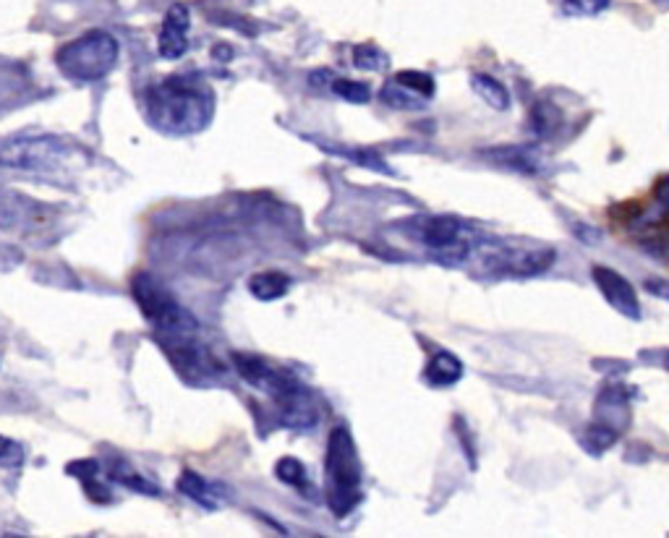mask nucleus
<instances>
[{"label": "nucleus", "instance_id": "393cba45", "mask_svg": "<svg viewBox=\"0 0 669 538\" xmlns=\"http://www.w3.org/2000/svg\"><path fill=\"white\" fill-rule=\"evenodd\" d=\"M609 0H565L562 11L568 16H596L607 11Z\"/></svg>", "mask_w": 669, "mask_h": 538}, {"label": "nucleus", "instance_id": "f8f14e48", "mask_svg": "<svg viewBox=\"0 0 669 538\" xmlns=\"http://www.w3.org/2000/svg\"><path fill=\"white\" fill-rule=\"evenodd\" d=\"M628 390L625 387H607L596 400V424L609 426L622 434V426L628 424Z\"/></svg>", "mask_w": 669, "mask_h": 538}, {"label": "nucleus", "instance_id": "dca6fc26", "mask_svg": "<svg viewBox=\"0 0 669 538\" xmlns=\"http://www.w3.org/2000/svg\"><path fill=\"white\" fill-rule=\"evenodd\" d=\"M487 157L497 165H505V168H513L518 173L536 175L539 173V157H536L534 149L528 147H505V149H489Z\"/></svg>", "mask_w": 669, "mask_h": 538}, {"label": "nucleus", "instance_id": "b1692460", "mask_svg": "<svg viewBox=\"0 0 669 538\" xmlns=\"http://www.w3.org/2000/svg\"><path fill=\"white\" fill-rule=\"evenodd\" d=\"M353 63L361 71H382V68H387L390 58L374 45H359V48H353Z\"/></svg>", "mask_w": 669, "mask_h": 538}, {"label": "nucleus", "instance_id": "a878e982", "mask_svg": "<svg viewBox=\"0 0 669 538\" xmlns=\"http://www.w3.org/2000/svg\"><path fill=\"white\" fill-rule=\"evenodd\" d=\"M24 465V447L8 437H0V468H19Z\"/></svg>", "mask_w": 669, "mask_h": 538}, {"label": "nucleus", "instance_id": "7ed1b4c3", "mask_svg": "<svg viewBox=\"0 0 669 538\" xmlns=\"http://www.w3.org/2000/svg\"><path fill=\"white\" fill-rule=\"evenodd\" d=\"M361 458L348 426H335L325 452V494L335 518H348L361 505Z\"/></svg>", "mask_w": 669, "mask_h": 538}, {"label": "nucleus", "instance_id": "f3484780", "mask_svg": "<svg viewBox=\"0 0 669 538\" xmlns=\"http://www.w3.org/2000/svg\"><path fill=\"white\" fill-rule=\"evenodd\" d=\"M471 87H474V92L481 97V100L487 102L489 108L500 110V113L510 110V102H513L510 100V92H507L505 84L494 79V76L474 74L471 76Z\"/></svg>", "mask_w": 669, "mask_h": 538}, {"label": "nucleus", "instance_id": "bb28decb", "mask_svg": "<svg viewBox=\"0 0 669 538\" xmlns=\"http://www.w3.org/2000/svg\"><path fill=\"white\" fill-rule=\"evenodd\" d=\"M555 121H560V113H557L552 105H536L534 110V128L539 131L541 136L544 134H552V128H555Z\"/></svg>", "mask_w": 669, "mask_h": 538}, {"label": "nucleus", "instance_id": "f03ea898", "mask_svg": "<svg viewBox=\"0 0 669 538\" xmlns=\"http://www.w3.org/2000/svg\"><path fill=\"white\" fill-rule=\"evenodd\" d=\"M233 366L246 384L275 400L280 421L288 429H317L319 418H322L317 397L301 379L293 377L291 371L278 369V366L267 364L264 358L251 356V353H233Z\"/></svg>", "mask_w": 669, "mask_h": 538}, {"label": "nucleus", "instance_id": "2eb2a0df", "mask_svg": "<svg viewBox=\"0 0 669 538\" xmlns=\"http://www.w3.org/2000/svg\"><path fill=\"white\" fill-rule=\"evenodd\" d=\"M293 280L288 275H283V272H259V275H254L249 280V293L257 301H280V298L291 290Z\"/></svg>", "mask_w": 669, "mask_h": 538}, {"label": "nucleus", "instance_id": "20e7f679", "mask_svg": "<svg viewBox=\"0 0 669 538\" xmlns=\"http://www.w3.org/2000/svg\"><path fill=\"white\" fill-rule=\"evenodd\" d=\"M136 306L142 309L144 319L152 324L155 340L181 335H199V322L189 309H183L176 296L165 288L155 275L139 272L131 283Z\"/></svg>", "mask_w": 669, "mask_h": 538}, {"label": "nucleus", "instance_id": "6e6552de", "mask_svg": "<svg viewBox=\"0 0 669 538\" xmlns=\"http://www.w3.org/2000/svg\"><path fill=\"white\" fill-rule=\"evenodd\" d=\"M68 155L58 136H14L0 142V165L16 170L50 168Z\"/></svg>", "mask_w": 669, "mask_h": 538}, {"label": "nucleus", "instance_id": "0eeeda50", "mask_svg": "<svg viewBox=\"0 0 669 538\" xmlns=\"http://www.w3.org/2000/svg\"><path fill=\"white\" fill-rule=\"evenodd\" d=\"M416 238L424 243L426 249L437 254L442 262L447 264H466L468 249L474 243V233L468 230V225L458 217L450 215H434L424 217L419 222V230H416Z\"/></svg>", "mask_w": 669, "mask_h": 538}, {"label": "nucleus", "instance_id": "1a4fd4ad", "mask_svg": "<svg viewBox=\"0 0 669 538\" xmlns=\"http://www.w3.org/2000/svg\"><path fill=\"white\" fill-rule=\"evenodd\" d=\"M591 277H594L596 288L604 296V301L622 314L625 319H641V303H638V293L636 288L620 275L615 269L602 267V264H596L591 269Z\"/></svg>", "mask_w": 669, "mask_h": 538}, {"label": "nucleus", "instance_id": "a211bd4d", "mask_svg": "<svg viewBox=\"0 0 669 538\" xmlns=\"http://www.w3.org/2000/svg\"><path fill=\"white\" fill-rule=\"evenodd\" d=\"M178 491H181L183 497H189L191 502H196V505H202L204 510H215L217 507V497H215V489H212L207 481H204L199 473L194 471H183L181 476H178Z\"/></svg>", "mask_w": 669, "mask_h": 538}, {"label": "nucleus", "instance_id": "5701e85b", "mask_svg": "<svg viewBox=\"0 0 669 538\" xmlns=\"http://www.w3.org/2000/svg\"><path fill=\"white\" fill-rule=\"evenodd\" d=\"M275 476H278L285 486H293V489L301 491H306V484H309L304 463L296 458H280L278 465H275Z\"/></svg>", "mask_w": 669, "mask_h": 538}, {"label": "nucleus", "instance_id": "aec40b11", "mask_svg": "<svg viewBox=\"0 0 669 538\" xmlns=\"http://www.w3.org/2000/svg\"><path fill=\"white\" fill-rule=\"evenodd\" d=\"M392 81L398 84L400 89H406L408 95L419 97V100H429L434 97V79L424 71H400V74L392 76Z\"/></svg>", "mask_w": 669, "mask_h": 538}, {"label": "nucleus", "instance_id": "39448f33", "mask_svg": "<svg viewBox=\"0 0 669 538\" xmlns=\"http://www.w3.org/2000/svg\"><path fill=\"white\" fill-rule=\"evenodd\" d=\"M118 40L105 29H92V32L76 37L58 50L55 63L61 68V74L71 81H100L110 74L118 63Z\"/></svg>", "mask_w": 669, "mask_h": 538}, {"label": "nucleus", "instance_id": "f257e3e1", "mask_svg": "<svg viewBox=\"0 0 669 538\" xmlns=\"http://www.w3.org/2000/svg\"><path fill=\"white\" fill-rule=\"evenodd\" d=\"M149 123L170 136L199 134L212 123L215 95L196 79L170 76L144 92Z\"/></svg>", "mask_w": 669, "mask_h": 538}, {"label": "nucleus", "instance_id": "4be33fe9", "mask_svg": "<svg viewBox=\"0 0 669 538\" xmlns=\"http://www.w3.org/2000/svg\"><path fill=\"white\" fill-rule=\"evenodd\" d=\"M322 147L330 152V155H340V157H348V160L359 162V165H364V168H372V170H382L385 175H392L390 165H387L382 157L377 155V152H369V149H345V147H327V144H322Z\"/></svg>", "mask_w": 669, "mask_h": 538}, {"label": "nucleus", "instance_id": "412c9836", "mask_svg": "<svg viewBox=\"0 0 669 538\" xmlns=\"http://www.w3.org/2000/svg\"><path fill=\"white\" fill-rule=\"evenodd\" d=\"M617 439H620V434H617L615 429H609V426H602L594 421V424L586 429V434H583V450H588L591 455H602V452H607Z\"/></svg>", "mask_w": 669, "mask_h": 538}, {"label": "nucleus", "instance_id": "9d476101", "mask_svg": "<svg viewBox=\"0 0 669 538\" xmlns=\"http://www.w3.org/2000/svg\"><path fill=\"white\" fill-rule=\"evenodd\" d=\"M189 29H191V14L189 8L176 3L168 8V14L160 27V37H157V53L165 61H178L189 50Z\"/></svg>", "mask_w": 669, "mask_h": 538}, {"label": "nucleus", "instance_id": "6ab92c4d", "mask_svg": "<svg viewBox=\"0 0 669 538\" xmlns=\"http://www.w3.org/2000/svg\"><path fill=\"white\" fill-rule=\"evenodd\" d=\"M108 478H110V481H115V484L129 486V489L139 491V494H157V491H160L155 484H152V481H147L144 476H139V473L134 471V465L123 463V460L108 465Z\"/></svg>", "mask_w": 669, "mask_h": 538}, {"label": "nucleus", "instance_id": "ddd939ff", "mask_svg": "<svg viewBox=\"0 0 669 538\" xmlns=\"http://www.w3.org/2000/svg\"><path fill=\"white\" fill-rule=\"evenodd\" d=\"M460 379H463V364L450 350H440L429 358V364L424 369V382L429 387H453Z\"/></svg>", "mask_w": 669, "mask_h": 538}, {"label": "nucleus", "instance_id": "9b49d317", "mask_svg": "<svg viewBox=\"0 0 669 538\" xmlns=\"http://www.w3.org/2000/svg\"><path fill=\"white\" fill-rule=\"evenodd\" d=\"M557 254L549 246H515L510 251V262H507V275L513 277H534L547 272L555 264Z\"/></svg>", "mask_w": 669, "mask_h": 538}, {"label": "nucleus", "instance_id": "423d86ee", "mask_svg": "<svg viewBox=\"0 0 669 538\" xmlns=\"http://www.w3.org/2000/svg\"><path fill=\"white\" fill-rule=\"evenodd\" d=\"M157 345L165 350V356L181 374L183 382L207 387L223 379V364L207 350L199 335L165 337V340H157Z\"/></svg>", "mask_w": 669, "mask_h": 538}, {"label": "nucleus", "instance_id": "4468645a", "mask_svg": "<svg viewBox=\"0 0 669 538\" xmlns=\"http://www.w3.org/2000/svg\"><path fill=\"white\" fill-rule=\"evenodd\" d=\"M314 84H325V89H330L332 95L343 97L345 102H351V105H366V102L372 100V89L366 87L364 81H353V79H343V76H332L330 71H319V74H311V87Z\"/></svg>", "mask_w": 669, "mask_h": 538}]
</instances>
